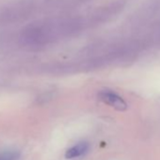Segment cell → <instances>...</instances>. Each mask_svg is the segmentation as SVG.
<instances>
[{
  "label": "cell",
  "mask_w": 160,
  "mask_h": 160,
  "mask_svg": "<svg viewBox=\"0 0 160 160\" xmlns=\"http://www.w3.org/2000/svg\"><path fill=\"white\" fill-rule=\"evenodd\" d=\"M99 98L105 104L112 107L116 110L124 111L127 109L126 102L119 94H117L116 92H114L112 91H102V92H100Z\"/></svg>",
  "instance_id": "6da1fadb"
},
{
  "label": "cell",
  "mask_w": 160,
  "mask_h": 160,
  "mask_svg": "<svg viewBox=\"0 0 160 160\" xmlns=\"http://www.w3.org/2000/svg\"><path fill=\"white\" fill-rule=\"evenodd\" d=\"M88 149H89V143L88 142H86V141L79 142V143L73 145L72 147H71L70 149H68L66 151L65 158L73 159L76 157H80L87 152Z\"/></svg>",
  "instance_id": "7a4b0ae2"
},
{
  "label": "cell",
  "mask_w": 160,
  "mask_h": 160,
  "mask_svg": "<svg viewBox=\"0 0 160 160\" xmlns=\"http://www.w3.org/2000/svg\"><path fill=\"white\" fill-rule=\"evenodd\" d=\"M21 154L17 151H5L0 152V160H19Z\"/></svg>",
  "instance_id": "3957f363"
}]
</instances>
